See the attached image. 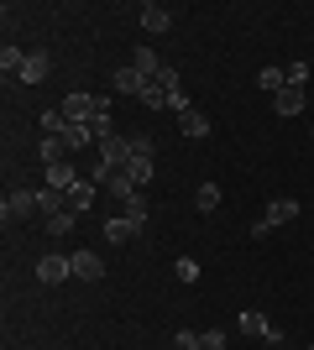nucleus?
<instances>
[{
  "label": "nucleus",
  "instance_id": "f257e3e1",
  "mask_svg": "<svg viewBox=\"0 0 314 350\" xmlns=\"http://www.w3.org/2000/svg\"><path fill=\"white\" fill-rule=\"evenodd\" d=\"M0 219L16 225V219H42V204H37V189H11L0 199Z\"/></svg>",
  "mask_w": 314,
  "mask_h": 350
},
{
  "label": "nucleus",
  "instance_id": "f03ea898",
  "mask_svg": "<svg viewBox=\"0 0 314 350\" xmlns=\"http://www.w3.org/2000/svg\"><path fill=\"white\" fill-rule=\"evenodd\" d=\"M236 329L246 340H267V345H283V329L267 319V314H257V308H241V319H236Z\"/></svg>",
  "mask_w": 314,
  "mask_h": 350
},
{
  "label": "nucleus",
  "instance_id": "7ed1b4c3",
  "mask_svg": "<svg viewBox=\"0 0 314 350\" xmlns=\"http://www.w3.org/2000/svg\"><path fill=\"white\" fill-rule=\"evenodd\" d=\"M68 278H74V267H68V256H58V251L37 262V282H42V288H58V282H68Z\"/></svg>",
  "mask_w": 314,
  "mask_h": 350
},
{
  "label": "nucleus",
  "instance_id": "20e7f679",
  "mask_svg": "<svg viewBox=\"0 0 314 350\" xmlns=\"http://www.w3.org/2000/svg\"><path fill=\"white\" fill-rule=\"evenodd\" d=\"M126 162H131V142H126V136H110V142H100V167H110V173H126Z\"/></svg>",
  "mask_w": 314,
  "mask_h": 350
},
{
  "label": "nucleus",
  "instance_id": "39448f33",
  "mask_svg": "<svg viewBox=\"0 0 314 350\" xmlns=\"http://www.w3.org/2000/svg\"><path fill=\"white\" fill-rule=\"evenodd\" d=\"M79 183H84V178H79L74 157H68V162H53V167H47V189H58V193H74Z\"/></svg>",
  "mask_w": 314,
  "mask_h": 350
},
{
  "label": "nucleus",
  "instance_id": "423d86ee",
  "mask_svg": "<svg viewBox=\"0 0 314 350\" xmlns=\"http://www.w3.org/2000/svg\"><path fill=\"white\" fill-rule=\"evenodd\" d=\"M68 267H74L79 282H100V278H105V262L94 256V251H74V256H68Z\"/></svg>",
  "mask_w": 314,
  "mask_h": 350
},
{
  "label": "nucleus",
  "instance_id": "0eeeda50",
  "mask_svg": "<svg viewBox=\"0 0 314 350\" xmlns=\"http://www.w3.org/2000/svg\"><path fill=\"white\" fill-rule=\"evenodd\" d=\"M147 84H152V79H142V73H136L131 63L110 73V89H116V94H136V100H142V89H147Z\"/></svg>",
  "mask_w": 314,
  "mask_h": 350
},
{
  "label": "nucleus",
  "instance_id": "6e6552de",
  "mask_svg": "<svg viewBox=\"0 0 314 350\" xmlns=\"http://www.w3.org/2000/svg\"><path fill=\"white\" fill-rule=\"evenodd\" d=\"M299 215H304V209H299V199H272V204L262 209V219H267L272 230H278V225H293Z\"/></svg>",
  "mask_w": 314,
  "mask_h": 350
},
{
  "label": "nucleus",
  "instance_id": "1a4fd4ad",
  "mask_svg": "<svg viewBox=\"0 0 314 350\" xmlns=\"http://www.w3.org/2000/svg\"><path fill=\"white\" fill-rule=\"evenodd\" d=\"M131 235H142L136 219H126V215H110V219H105V241H110V246H126Z\"/></svg>",
  "mask_w": 314,
  "mask_h": 350
},
{
  "label": "nucleus",
  "instance_id": "9d476101",
  "mask_svg": "<svg viewBox=\"0 0 314 350\" xmlns=\"http://www.w3.org/2000/svg\"><path fill=\"white\" fill-rule=\"evenodd\" d=\"M179 136L205 142V136H209V116H205V110H183V116H179Z\"/></svg>",
  "mask_w": 314,
  "mask_h": 350
},
{
  "label": "nucleus",
  "instance_id": "9b49d317",
  "mask_svg": "<svg viewBox=\"0 0 314 350\" xmlns=\"http://www.w3.org/2000/svg\"><path fill=\"white\" fill-rule=\"evenodd\" d=\"M136 16H142V27H147V31H168V27H173V11H168V5H157V0H147Z\"/></svg>",
  "mask_w": 314,
  "mask_h": 350
},
{
  "label": "nucleus",
  "instance_id": "f8f14e48",
  "mask_svg": "<svg viewBox=\"0 0 314 350\" xmlns=\"http://www.w3.org/2000/svg\"><path fill=\"white\" fill-rule=\"evenodd\" d=\"M47 73H53V58H47L42 47H37V53H27V68H21V84H42Z\"/></svg>",
  "mask_w": 314,
  "mask_h": 350
},
{
  "label": "nucleus",
  "instance_id": "ddd939ff",
  "mask_svg": "<svg viewBox=\"0 0 314 350\" xmlns=\"http://www.w3.org/2000/svg\"><path fill=\"white\" fill-rule=\"evenodd\" d=\"M21 68H27V53H21L16 42H5V47H0V73H5V84L21 79Z\"/></svg>",
  "mask_w": 314,
  "mask_h": 350
},
{
  "label": "nucleus",
  "instance_id": "4468645a",
  "mask_svg": "<svg viewBox=\"0 0 314 350\" xmlns=\"http://www.w3.org/2000/svg\"><path fill=\"white\" fill-rule=\"evenodd\" d=\"M272 110H278V116H299L304 110V89H278V94H272Z\"/></svg>",
  "mask_w": 314,
  "mask_h": 350
},
{
  "label": "nucleus",
  "instance_id": "2eb2a0df",
  "mask_svg": "<svg viewBox=\"0 0 314 350\" xmlns=\"http://www.w3.org/2000/svg\"><path fill=\"white\" fill-rule=\"evenodd\" d=\"M58 142L68 146V157H74L79 146H90L94 136H90V126H79V120H68V126H63V131H58Z\"/></svg>",
  "mask_w": 314,
  "mask_h": 350
},
{
  "label": "nucleus",
  "instance_id": "dca6fc26",
  "mask_svg": "<svg viewBox=\"0 0 314 350\" xmlns=\"http://www.w3.org/2000/svg\"><path fill=\"white\" fill-rule=\"evenodd\" d=\"M152 173H157V157H136V152H131V162H126V178H131L136 189H142V183H152Z\"/></svg>",
  "mask_w": 314,
  "mask_h": 350
},
{
  "label": "nucleus",
  "instance_id": "f3484780",
  "mask_svg": "<svg viewBox=\"0 0 314 350\" xmlns=\"http://www.w3.org/2000/svg\"><path fill=\"white\" fill-rule=\"evenodd\" d=\"M37 204H42V219H53V215H63V209H68V193H58V189H37Z\"/></svg>",
  "mask_w": 314,
  "mask_h": 350
},
{
  "label": "nucleus",
  "instance_id": "a211bd4d",
  "mask_svg": "<svg viewBox=\"0 0 314 350\" xmlns=\"http://www.w3.org/2000/svg\"><path fill=\"white\" fill-rule=\"evenodd\" d=\"M131 68H136V73H142V79H157V73H163V68H168V63H163V58H157V53H152V47H136V63H131Z\"/></svg>",
  "mask_w": 314,
  "mask_h": 350
},
{
  "label": "nucleus",
  "instance_id": "6ab92c4d",
  "mask_svg": "<svg viewBox=\"0 0 314 350\" xmlns=\"http://www.w3.org/2000/svg\"><path fill=\"white\" fill-rule=\"evenodd\" d=\"M94 189H100V183H90V178H84V183H79V189L68 193V209H74V215H84V209H94Z\"/></svg>",
  "mask_w": 314,
  "mask_h": 350
},
{
  "label": "nucleus",
  "instance_id": "aec40b11",
  "mask_svg": "<svg viewBox=\"0 0 314 350\" xmlns=\"http://www.w3.org/2000/svg\"><path fill=\"white\" fill-rule=\"evenodd\" d=\"M257 89H267V94H278V89H288V68H272V63H267V68L257 73Z\"/></svg>",
  "mask_w": 314,
  "mask_h": 350
},
{
  "label": "nucleus",
  "instance_id": "412c9836",
  "mask_svg": "<svg viewBox=\"0 0 314 350\" xmlns=\"http://www.w3.org/2000/svg\"><path fill=\"white\" fill-rule=\"evenodd\" d=\"M120 215H126V219H136V225H147V193L136 189L131 199H120Z\"/></svg>",
  "mask_w": 314,
  "mask_h": 350
},
{
  "label": "nucleus",
  "instance_id": "4be33fe9",
  "mask_svg": "<svg viewBox=\"0 0 314 350\" xmlns=\"http://www.w3.org/2000/svg\"><path fill=\"white\" fill-rule=\"evenodd\" d=\"M74 219H79V215H74V209H63V215H53V219H42V230H47V235H53V241H63V235L74 230Z\"/></svg>",
  "mask_w": 314,
  "mask_h": 350
},
{
  "label": "nucleus",
  "instance_id": "5701e85b",
  "mask_svg": "<svg viewBox=\"0 0 314 350\" xmlns=\"http://www.w3.org/2000/svg\"><path fill=\"white\" fill-rule=\"evenodd\" d=\"M194 204L205 209V215H215V209H220V183H199V189H194Z\"/></svg>",
  "mask_w": 314,
  "mask_h": 350
},
{
  "label": "nucleus",
  "instance_id": "b1692460",
  "mask_svg": "<svg viewBox=\"0 0 314 350\" xmlns=\"http://www.w3.org/2000/svg\"><path fill=\"white\" fill-rule=\"evenodd\" d=\"M37 157H42V162H47V167H53V162H68V146H63V142H58V136H47V142H42V146H37Z\"/></svg>",
  "mask_w": 314,
  "mask_h": 350
},
{
  "label": "nucleus",
  "instance_id": "393cba45",
  "mask_svg": "<svg viewBox=\"0 0 314 350\" xmlns=\"http://www.w3.org/2000/svg\"><path fill=\"white\" fill-rule=\"evenodd\" d=\"M173 278H179L183 288H194V282H199V262H194V256H179V262H173Z\"/></svg>",
  "mask_w": 314,
  "mask_h": 350
},
{
  "label": "nucleus",
  "instance_id": "a878e982",
  "mask_svg": "<svg viewBox=\"0 0 314 350\" xmlns=\"http://www.w3.org/2000/svg\"><path fill=\"white\" fill-rule=\"evenodd\" d=\"M105 189H110V199H131V193H136V183H131L126 173H110V178H105Z\"/></svg>",
  "mask_w": 314,
  "mask_h": 350
},
{
  "label": "nucleus",
  "instance_id": "bb28decb",
  "mask_svg": "<svg viewBox=\"0 0 314 350\" xmlns=\"http://www.w3.org/2000/svg\"><path fill=\"white\" fill-rule=\"evenodd\" d=\"M90 136H94V142H110V136H120V131H116V116H94V120H90Z\"/></svg>",
  "mask_w": 314,
  "mask_h": 350
},
{
  "label": "nucleus",
  "instance_id": "cd10ccee",
  "mask_svg": "<svg viewBox=\"0 0 314 350\" xmlns=\"http://www.w3.org/2000/svg\"><path fill=\"white\" fill-rule=\"evenodd\" d=\"M63 126H68V116H63L58 105H53V110H42V131H47V136H58Z\"/></svg>",
  "mask_w": 314,
  "mask_h": 350
},
{
  "label": "nucleus",
  "instance_id": "c85d7f7f",
  "mask_svg": "<svg viewBox=\"0 0 314 350\" xmlns=\"http://www.w3.org/2000/svg\"><path fill=\"white\" fill-rule=\"evenodd\" d=\"M136 105H147V110H168V94H163V89H157V84H147V89H142V100H136Z\"/></svg>",
  "mask_w": 314,
  "mask_h": 350
},
{
  "label": "nucleus",
  "instance_id": "c756f323",
  "mask_svg": "<svg viewBox=\"0 0 314 350\" xmlns=\"http://www.w3.org/2000/svg\"><path fill=\"white\" fill-rule=\"evenodd\" d=\"M288 84H293V89H304V84H309V58L288 63Z\"/></svg>",
  "mask_w": 314,
  "mask_h": 350
},
{
  "label": "nucleus",
  "instance_id": "7c9ffc66",
  "mask_svg": "<svg viewBox=\"0 0 314 350\" xmlns=\"http://www.w3.org/2000/svg\"><path fill=\"white\" fill-rule=\"evenodd\" d=\"M199 350H225V329H199Z\"/></svg>",
  "mask_w": 314,
  "mask_h": 350
},
{
  "label": "nucleus",
  "instance_id": "2f4dec72",
  "mask_svg": "<svg viewBox=\"0 0 314 350\" xmlns=\"http://www.w3.org/2000/svg\"><path fill=\"white\" fill-rule=\"evenodd\" d=\"M173 350H199V329H179V335H173Z\"/></svg>",
  "mask_w": 314,
  "mask_h": 350
},
{
  "label": "nucleus",
  "instance_id": "473e14b6",
  "mask_svg": "<svg viewBox=\"0 0 314 350\" xmlns=\"http://www.w3.org/2000/svg\"><path fill=\"white\" fill-rule=\"evenodd\" d=\"M272 350H283V345H272Z\"/></svg>",
  "mask_w": 314,
  "mask_h": 350
},
{
  "label": "nucleus",
  "instance_id": "72a5a7b5",
  "mask_svg": "<svg viewBox=\"0 0 314 350\" xmlns=\"http://www.w3.org/2000/svg\"><path fill=\"white\" fill-rule=\"evenodd\" d=\"M304 350H314V345H304Z\"/></svg>",
  "mask_w": 314,
  "mask_h": 350
},
{
  "label": "nucleus",
  "instance_id": "f704fd0d",
  "mask_svg": "<svg viewBox=\"0 0 314 350\" xmlns=\"http://www.w3.org/2000/svg\"><path fill=\"white\" fill-rule=\"evenodd\" d=\"M309 136H314V131H309Z\"/></svg>",
  "mask_w": 314,
  "mask_h": 350
}]
</instances>
